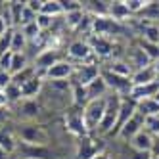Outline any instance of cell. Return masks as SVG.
<instances>
[{
    "label": "cell",
    "instance_id": "cell-41",
    "mask_svg": "<svg viewBox=\"0 0 159 159\" xmlns=\"http://www.w3.org/2000/svg\"><path fill=\"white\" fill-rule=\"evenodd\" d=\"M92 159H111V155H109V153H107V152L104 150V152H100V153H96V155H94Z\"/></svg>",
    "mask_w": 159,
    "mask_h": 159
},
{
    "label": "cell",
    "instance_id": "cell-12",
    "mask_svg": "<svg viewBox=\"0 0 159 159\" xmlns=\"http://www.w3.org/2000/svg\"><path fill=\"white\" fill-rule=\"evenodd\" d=\"M134 115H136V102L130 100L129 96L123 98V100H121V107H119V115H117V123H115V129H113V132H111L113 138L117 136V132L121 130L123 125L127 123V121H130Z\"/></svg>",
    "mask_w": 159,
    "mask_h": 159
},
{
    "label": "cell",
    "instance_id": "cell-40",
    "mask_svg": "<svg viewBox=\"0 0 159 159\" xmlns=\"http://www.w3.org/2000/svg\"><path fill=\"white\" fill-rule=\"evenodd\" d=\"M8 119H10V107H0V129L6 127Z\"/></svg>",
    "mask_w": 159,
    "mask_h": 159
},
{
    "label": "cell",
    "instance_id": "cell-6",
    "mask_svg": "<svg viewBox=\"0 0 159 159\" xmlns=\"http://www.w3.org/2000/svg\"><path fill=\"white\" fill-rule=\"evenodd\" d=\"M67 58H69V61H73L75 65L79 63H88V61H94V54H92V48H90L88 40H73L69 46H67L65 50ZM98 61V60H96Z\"/></svg>",
    "mask_w": 159,
    "mask_h": 159
},
{
    "label": "cell",
    "instance_id": "cell-20",
    "mask_svg": "<svg viewBox=\"0 0 159 159\" xmlns=\"http://www.w3.org/2000/svg\"><path fill=\"white\" fill-rule=\"evenodd\" d=\"M40 113V104L37 100H21L19 102V115L25 121H33L37 119Z\"/></svg>",
    "mask_w": 159,
    "mask_h": 159
},
{
    "label": "cell",
    "instance_id": "cell-26",
    "mask_svg": "<svg viewBox=\"0 0 159 159\" xmlns=\"http://www.w3.org/2000/svg\"><path fill=\"white\" fill-rule=\"evenodd\" d=\"M0 148H2L4 152H8V153H12V152L17 150V142L14 138V134L10 130H6V127L0 129Z\"/></svg>",
    "mask_w": 159,
    "mask_h": 159
},
{
    "label": "cell",
    "instance_id": "cell-4",
    "mask_svg": "<svg viewBox=\"0 0 159 159\" xmlns=\"http://www.w3.org/2000/svg\"><path fill=\"white\" fill-rule=\"evenodd\" d=\"M100 75H102V79L106 81V84H107V88H109V92L117 94V96H123V98L129 96L130 88H132V81H130V79L121 77V75H115V73H111L109 69H104V67H102Z\"/></svg>",
    "mask_w": 159,
    "mask_h": 159
},
{
    "label": "cell",
    "instance_id": "cell-17",
    "mask_svg": "<svg viewBox=\"0 0 159 159\" xmlns=\"http://www.w3.org/2000/svg\"><path fill=\"white\" fill-rule=\"evenodd\" d=\"M129 146L132 148V150H136V152H153L155 138H153L150 132H146V130L142 129V130L129 142Z\"/></svg>",
    "mask_w": 159,
    "mask_h": 159
},
{
    "label": "cell",
    "instance_id": "cell-16",
    "mask_svg": "<svg viewBox=\"0 0 159 159\" xmlns=\"http://www.w3.org/2000/svg\"><path fill=\"white\" fill-rule=\"evenodd\" d=\"M107 16L113 19V21H119V23H129V17H132V14L129 12L125 0H113L109 2V10H107Z\"/></svg>",
    "mask_w": 159,
    "mask_h": 159
},
{
    "label": "cell",
    "instance_id": "cell-32",
    "mask_svg": "<svg viewBox=\"0 0 159 159\" xmlns=\"http://www.w3.org/2000/svg\"><path fill=\"white\" fill-rule=\"evenodd\" d=\"M4 94H6V100H8V106L10 104H19L21 100H23V96H21V88L17 84H8L4 88Z\"/></svg>",
    "mask_w": 159,
    "mask_h": 159
},
{
    "label": "cell",
    "instance_id": "cell-39",
    "mask_svg": "<svg viewBox=\"0 0 159 159\" xmlns=\"http://www.w3.org/2000/svg\"><path fill=\"white\" fill-rule=\"evenodd\" d=\"M8 84H12V75H10L8 71L0 69V90H4Z\"/></svg>",
    "mask_w": 159,
    "mask_h": 159
},
{
    "label": "cell",
    "instance_id": "cell-27",
    "mask_svg": "<svg viewBox=\"0 0 159 159\" xmlns=\"http://www.w3.org/2000/svg\"><path fill=\"white\" fill-rule=\"evenodd\" d=\"M44 16H50V17H60L63 16V8L60 4V0H44V4H42V12Z\"/></svg>",
    "mask_w": 159,
    "mask_h": 159
},
{
    "label": "cell",
    "instance_id": "cell-38",
    "mask_svg": "<svg viewBox=\"0 0 159 159\" xmlns=\"http://www.w3.org/2000/svg\"><path fill=\"white\" fill-rule=\"evenodd\" d=\"M42 4H44V0H27V2H25V6L29 10H33L35 14H40L42 12Z\"/></svg>",
    "mask_w": 159,
    "mask_h": 159
},
{
    "label": "cell",
    "instance_id": "cell-22",
    "mask_svg": "<svg viewBox=\"0 0 159 159\" xmlns=\"http://www.w3.org/2000/svg\"><path fill=\"white\" fill-rule=\"evenodd\" d=\"M86 90H88V98H90V100H96V98H106V96L109 94V88H107L106 81L102 79V75H100L98 79H94V81L86 86Z\"/></svg>",
    "mask_w": 159,
    "mask_h": 159
},
{
    "label": "cell",
    "instance_id": "cell-42",
    "mask_svg": "<svg viewBox=\"0 0 159 159\" xmlns=\"http://www.w3.org/2000/svg\"><path fill=\"white\" fill-rule=\"evenodd\" d=\"M0 107H8V100H6L4 90H0Z\"/></svg>",
    "mask_w": 159,
    "mask_h": 159
},
{
    "label": "cell",
    "instance_id": "cell-31",
    "mask_svg": "<svg viewBox=\"0 0 159 159\" xmlns=\"http://www.w3.org/2000/svg\"><path fill=\"white\" fill-rule=\"evenodd\" d=\"M17 29H21V33L25 35V39H27V42H29V44H31V42H37V40L40 39V35H42V31L39 29V25H37V23H29V25L17 27Z\"/></svg>",
    "mask_w": 159,
    "mask_h": 159
},
{
    "label": "cell",
    "instance_id": "cell-7",
    "mask_svg": "<svg viewBox=\"0 0 159 159\" xmlns=\"http://www.w3.org/2000/svg\"><path fill=\"white\" fill-rule=\"evenodd\" d=\"M102 71V65L94 60V61H88V63H81V65H75V75H73V84L79 86H88L94 79L100 77Z\"/></svg>",
    "mask_w": 159,
    "mask_h": 159
},
{
    "label": "cell",
    "instance_id": "cell-21",
    "mask_svg": "<svg viewBox=\"0 0 159 159\" xmlns=\"http://www.w3.org/2000/svg\"><path fill=\"white\" fill-rule=\"evenodd\" d=\"M157 73H155V69H153V65H148V67H144V69H140V71H134V75L130 77V81H132V84H148V83H153V81H157Z\"/></svg>",
    "mask_w": 159,
    "mask_h": 159
},
{
    "label": "cell",
    "instance_id": "cell-24",
    "mask_svg": "<svg viewBox=\"0 0 159 159\" xmlns=\"http://www.w3.org/2000/svg\"><path fill=\"white\" fill-rule=\"evenodd\" d=\"M136 111H138L142 117L159 115V104H157L153 98H146V100H142V102L136 104Z\"/></svg>",
    "mask_w": 159,
    "mask_h": 159
},
{
    "label": "cell",
    "instance_id": "cell-35",
    "mask_svg": "<svg viewBox=\"0 0 159 159\" xmlns=\"http://www.w3.org/2000/svg\"><path fill=\"white\" fill-rule=\"evenodd\" d=\"M125 4H127L129 12H130L132 17H134V16H140V14H142V10L146 8L148 0H125Z\"/></svg>",
    "mask_w": 159,
    "mask_h": 159
},
{
    "label": "cell",
    "instance_id": "cell-23",
    "mask_svg": "<svg viewBox=\"0 0 159 159\" xmlns=\"http://www.w3.org/2000/svg\"><path fill=\"white\" fill-rule=\"evenodd\" d=\"M27 46H29V42H27L25 35L21 33V29H14L10 52H12V54H23V52H27Z\"/></svg>",
    "mask_w": 159,
    "mask_h": 159
},
{
    "label": "cell",
    "instance_id": "cell-15",
    "mask_svg": "<svg viewBox=\"0 0 159 159\" xmlns=\"http://www.w3.org/2000/svg\"><path fill=\"white\" fill-rule=\"evenodd\" d=\"M125 60H127V61L132 65L134 71H140V69H144V67L152 65L150 58L144 54V50L138 46V44H132V46H129V50H127V58H125Z\"/></svg>",
    "mask_w": 159,
    "mask_h": 159
},
{
    "label": "cell",
    "instance_id": "cell-10",
    "mask_svg": "<svg viewBox=\"0 0 159 159\" xmlns=\"http://www.w3.org/2000/svg\"><path fill=\"white\" fill-rule=\"evenodd\" d=\"M75 75V63L69 60H61L44 73V81H69Z\"/></svg>",
    "mask_w": 159,
    "mask_h": 159
},
{
    "label": "cell",
    "instance_id": "cell-18",
    "mask_svg": "<svg viewBox=\"0 0 159 159\" xmlns=\"http://www.w3.org/2000/svg\"><path fill=\"white\" fill-rule=\"evenodd\" d=\"M42 88H44V79L35 75L31 81H27L21 86V96H23V100H37V96L42 94Z\"/></svg>",
    "mask_w": 159,
    "mask_h": 159
},
{
    "label": "cell",
    "instance_id": "cell-30",
    "mask_svg": "<svg viewBox=\"0 0 159 159\" xmlns=\"http://www.w3.org/2000/svg\"><path fill=\"white\" fill-rule=\"evenodd\" d=\"M136 44L144 50V54L150 58V61L153 63V61H157L159 60V44H153V42H146V40H136Z\"/></svg>",
    "mask_w": 159,
    "mask_h": 159
},
{
    "label": "cell",
    "instance_id": "cell-46",
    "mask_svg": "<svg viewBox=\"0 0 159 159\" xmlns=\"http://www.w3.org/2000/svg\"><path fill=\"white\" fill-rule=\"evenodd\" d=\"M153 100H155V102H157V104H159V92L155 94V98H153Z\"/></svg>",
    "mask_w": 159,
    "mask_h": 159
},
{
    "label": "cell",
    "instance_id": "cell-29",
    "mask_svg": "<svg viewBox=\"0 0 159 159\" xmlns=\"http://www.w3.org/2000/svg\"><path fill=\"white\" fill-rule=\"evenodd\" d=\"M29 56L23 52V54H14L12 58V67H10V75H16L19 71H23L25 67H29Z\"/></svg>",
    "mask_w": 159,
    "mask_h": 159
},
{
    "label": "cell",
    "instance_id": "cell-11",
    "mask_svg": "<svg viewBox=\"0 0 159 159\" xmlns=\"http://www.w3.org/2000/svg\"><path fill=\"white\" fill-rule=\"evenodd\" d=\"M142 129H144V117L140 115L138 111H136V115H134L130 121H127V123H125L123 127H121V130L117 132L115 138H117V140H123V142H127V144H129V142H130V140H132V138H134V136L138 134Z\"/></svg>",
    "mask_w": 159,
    "mask_h": 159
},
{
    "label": "cell",
    "instance_id": "cell-13",
    "mask_svg": "<svg viewBox=\"0 0 159 159\" xmlns=\"http://www.w3.org/2000/svg\"><path fill=\"white\" fill-rule=\"evenodd\" d=\"M159 92V79L153 83H148V84H132L130 92H129V98L134 100L136 104L146 98H155V94Z\"/></svg>",
    "mask_w": 159,
    "mask_h": 159
},
{
    "label": "cell",
    "instance_id": "cell-45",
    "mask_svg": "<svg viewBox=\"0 0 159 159\" xmlns=\"http://www.w3.org/2000/svg\"><path fill=\"white\" fill-rule=\"evenodd\" d=\"M152 65H153V69H155V73H157V77H159V60H157V61H153Z\"/></svg>",
    "mask_w": 159,
    "mask_h": 159
},
{
    "label": "cell",
    "instance_id": "cell-19",
    "mask_svg": "<svg viewBox=\"0 0 159 159\" xmlns=\"http://www.w3.org/2000/svg\"><path fill=\"white\" fill-rule=\"evenodd\" d=\"M104 69H109L111 73H115V75H121V77H127L130 79L134 75V69H132V65L125 60V58H113L107 65H102Z\"/></svg>",
    "mask_w": 159,
    "mask_h": 159
},
{
    "label": "cell",
    "instance_id": "cell-9",
    "mask_svg": "<svg viewBox=\"0 0 159 159\" xmlns=\"http://www.w3.org/2000/svg\"><path fill=\"white\" fill-rule=\"evenodd\" d=\"M88 44H90V48H92V54H94V58L98 60H107L113 56V50H115V40L113 39H106V37H94V35H90L88 39Z\"/></svg>",
    "mask_w": 159,
    "mask_h": 159
},
{
    "label": "cell",
    "instance_id": "cell-1",
    "mask_svg": "<svg viewBox=\"0 0 159 159\" xmlns=\"http://www.w3.org/2000/svg\"><path fill=\"white\" fill-rule=\"evenodd\" d=\"M121 100H123V96H117V94H113V92H109V94H107L104 119H102L100 127H98V130H96L100 136H111L113 129H115V123H117L119 107H121Z\"/></svg>",
    "mask_w": 159,
    "mask_h": 159
},
{
    "label": "cell",
    "instance_id": "cell-14",
    "mask_svg": "<svg viewBox=\"0 0 159 159\" xmlns=\"http://www.w3.org/2000/svg\"><path fill=\"white\" fill-rule=\"evenodd\" d=\"M100 152H104V148L98 146L94 138H90V136L79 138V142H77V159H92Z\"/></svg>",
    "mask_w": 159,
    "mask_h": 159
},
{
    "label": "cell",
    "instance_id": "cell-37",
    "mask_svg": "<svg viewBox=\"0 0 159 159\" xmlns=\"http://www.w3.org/2000/svg\"><path fill=\"white\" fill-rule=\"evenodd\" d=\"M12 58H14V54H12V52H4V54H0V69L10 73V67H12Z\"/></svg>",
    "mask_w": 159,
    "mask_h": 159
},
{
    "label": "cell",
    "instance_id": "cell-28",
    "mask_svg": "<svg viewBox=\"0 0 159 159\" xmlns=\"http://www.w3.org/2000/svg\"><path fill=\"white\" fill-rule=\"evenodd\" d=\"M35 75H37V69H35V65L31 63L29 67H25L23 71H19V73L12 75V83H14V84H17V86L21 88V86H23L27 81H31V79L35 77Z\"/></svg>",
    "mask_w": 159,
    "mask_h": 159
},
{
    "label": "cell",
    "instance_id": "cell-43",
    "mask_svg": "<svg viewBox=\"0 0 159 159\" xmlns=\"http://www.w3.org/2000/svg\"><path fill=\"white\" fill-rule=\"evenodd\" d=\"M6 31H8V25L4 23V19L0 17V37H4V35H6Z\"/></svg>",
    "mask_w": 159,
    "mask_h": 159
},
{
    "label": "cell",
    "instance_id": "cell-44",
    "mask_svg": "<svg viewBox=\"0 0 159 159\" xmlns=\"http://www.w3.org/2000/svg\"><path fill=\"white\" fill-rule=\"evenodd\" d=\"M0 159H10V153H8V152H4L2 148H0Z\"/></svg>",
    "mask_w": 159,
    "mask_h": 159
},
{
    "label": "cell",
    "instance_id": "cell-25",
    "mask_svg": "<svg viewBox=\"0 0 159 159\" xmlns=\"http://www.w3.org/2000/svg\"><path fill=\"white\" fill-rule=\"evenodd\" d=\"M63 21H65V25L69 27L71 31H79V27H81V23L84 21L86 17V12L84 10H77V12H69V14H63Z\"/></svg>",
    "mask_w": 159,
    "mask_h": 159
},
{
    "label": "cell",
    "instance_id": "cell-33",
    "mask_svg": "<svg viewBox=\"0 0 159 159\" xmlns=\"http://www.w3.org/2000/svg\"><path fill=\"white\" fill-rule=\"evenodd\" d=\"M144 130L150 132L153 138H159V115H150V117H144Z\"/></svg>",
    "mask_w": 159,
    "mask_h": 159
},
{
    "label": "cell",
    "instance_id": "cell-8",
    "mask_svg": "<svg viewBox=\"0 0 159 159\" xmlns=\"http://www.w3.org/2000/svg\"><path fill=\"white\" fill-rule=\"evenodd\" d=\"M65 129L69 130L73 136H77V138L90 136V130H88L86 123H84V117H83V109L67 111V115H65Z\"/></svg>",
    "mask_w": 159,
    "mask_h": 159
},
{
    "label": "cell",
    "instance_id": "cell-34",
    "mask_svg": "<svg viewBox=\"0 0 159 159\" xmlns=\"http://www.w3.org/2000/svg\"><path fill=\"white\" fill-rule=\"evenodd\" d=\"M37 16L39 14H35L33 10H29L27 6H25V2H23V10H21V16H19V23H17V27H23V25H29V23H35L37 21ZM16 27V29H17Z\"/></svg>",
    "mask_w": 159,
    "mask_h": 159
},
{
    "label": "cell",
    "instance_id": "cell-3",
    "mask_svg": "<svg viewBox=\"0 0 159 159\" xmlns=\"http://www.w3.org/2000/svg\"><path fill=\"white\" fill-rule=\"evenodd\" d=\"M65 60L63 54L60 52V48H54V46H48V48H42L35 58H33V65L37 69V75L40 79H44V73H46L52 65H56L58 61Z\"/></svg>",
    "mask_w": 159,
    "mask_h": 159
},
{
    "label": "cell",
    "instance_id": "cell-47",
    "mask_svg": "<svg viewBox=\"0 0 159 159\" xmlns=\"http://www.w3.org/2000/svg\"><path fill=\"white\" fill-rule=\"evenodd\" d=\"M153 159H159V155H153Z\"/></svg>",
    "mask_w": 159,
    "mask_h": 159
},
{
    "label": "cell",
    "instance_id": "cell-36",
    "mask_svg": "<svg viewBox=\"0 0 159 159\" xmlns=\"http://www.w3.org/2000/svg\"><path fill=\"white\" fill-rule=\"evenodd\" d=\"M35 23H37V25H39V29L44 33V31H48V29L54 25V17H50V16H44V14H39Z\"/></svg>",
    "mask_w": 159,
    "mask_h": 159
},
{
    "label": "cell",
    "instance_id": "cell-2",
    "mask_svg": "<svg viewBox=\"0 0 159 159\" xmlns=\"http://www.w3.org/2000/svg\"><path fill=\"white\" fill-rule=\"evenodd\" d=\"M106 102H107V96L106 98H96V100H90L88 104L83 107V117H84V123L90 132H96L102 119H104V113H106Z\"/></svg>",
    "mask_w": 159,
    "mask_h": 159
},
{
    "label": "cell",
    "instance_id": "cell-5",
    "mask_svg": "<svg viewBox=\"0 0 159 159\" xmlns=\"http://www.w3.org/2000/svg\"><path fill=\"white\" fill-rule=\"evenodd\" d=\"M19 138L25 146H46L48 144V132L39 125L25 123L19 127Z\"/></svg>",
    "mask_w": 159,
    "mask_h": 159
}]
</instances>
